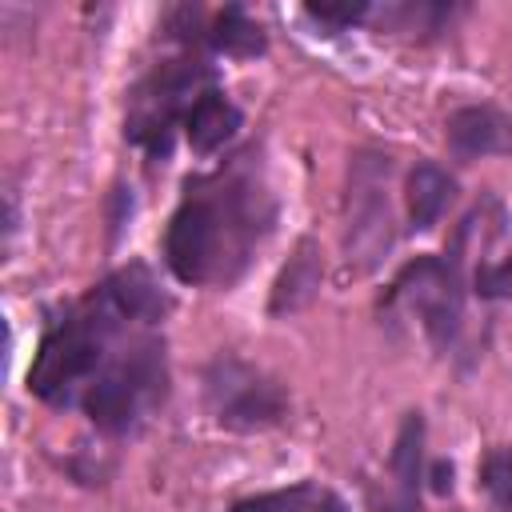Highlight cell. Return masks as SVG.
<instances>
[{
	"label": "cell",
	"mask_w": 512,
	"mask_h": 512,
	"mask_svg": "<svg viewBox=\"0 0 512 512\" xmlns=\"http://www.w3.org/2000/svg\"><path fill=\"white\" fill-rule=\"evenodd\" d=\"M236 164L192 180L184 204L176 208L164 240L168 268L184 284H228L244 272L252 248L272 228V200L248 164Z\"/></svg>",
	"instance_id": "cell-1"
},
{
	"label": "cell",
	"mask_w": 512,
	"mask_h": 512,
	"mask_svg": "<svg viewBox=\"0 0 512 512\" xmlns=\"http://www.w3.org/2000/svg\"><path fill=\"white\" fill-rule=\"evenodd\" d=\"M124 320L116 316V308L100 296V288L80 304V312H72L68 320H60L36 348V360L28 368V388L48 400V404H68L76 396V388H88L96 380V364L104 356V340L120 328ZM84 396V392H80Z\"/></svg>",
	"instance_id": "cell-2"
},
{
	"label": "cell",
	"mask_w": 512,
	"mask_h": 512,
	"mask_svg": "<svg viewBox=\"0 0 512 512\" xmlns=\"http://www.w3.org/2000/svg\"><path fill=\"white\" fill-rule=\"evenodd\" d=\"M164 396V352L156 340L136 344L116 364L96 372L80 404L100 432H128Z\"/></svg>",
	"instance_id": "cell-3"
},
{
	"label": "cell",
	"mask_w": 512,
	"mask_h": 512,
	"mask_svg": "<svg viewBox=\"0 0 512 512\" xmlns=\"http://www.w3.org/2000/svg\"><path fill=\"white\" fill-rule=\"evenodd\" d=\"M208 92V72H200L188 60H172L164 68H156L132 96V112H128V136L136 144H144L152 156L168 152V136L176 116H188V108Z\"/></svg>",
	"instance_id": "cell-4"
},
{
	"label": "cell",
	"mask_w": 512,
	"mask_h": 512,
	"mask_svg": "<svg viewBox=\"0 0 512 512\" xmlns=\"http://www.w3.org/2000/svg\"><path fill=\"white\" fill-rule=\"evenodd\" d=\"M208 404L216 412V420L224 428H236V432H256V428H268L284 416L288 408V396L276 380H268L264 372L240 364V360H216L208 368Z\"/></svg>",
	"instance_id": "cell-5"
},
{
	"label": "cell",
	"mask_w": 512,
	"mask_h": 512,
	"mask_svg": "<svg viewBox=\"0 0 512 512\" xmlns=\"http://www.w3.org/2000/svg\"><path fill=\"white\" fill-rule=\"evenodd\" d=\"M392 300H404L420 316L424 332L436 344H448L460 328V272H456V260L424 256V260L408 264L404 276L392 284Z\"/></svg>",
	"instance_id": "cell-6"
},
{
	"label": "cell",
	"mask_w": 512,
	"mask_h": 512,
	"mask_svg": "<svg viewBox=\"0 0 512 512\" xmlns=\"http://www.w3.org/2000/svg\"><path fill=\"white\" fill-rule=\"evenodd\" d=\"M380 176H388V160L380 156H364L356 160L352 172V216H348V252L368 268L380 260V252L392 244V216H388V200L380 192ZM348 256V260H352Z\"/></svg>",
	"instance_id": "cell-7"
},
{
	"label": "cell",
	"mask_w": 512,
	"mask_h": 512,
	"mask_svg": "<svg viewBox=\"0 0 512 512\" xmlns=\"http://www.w3.org/2000/svg\"><path fill=\"white\" fill-rule=\"evenodd\" d=\"M448 148L460 160H476V156H496L512 148V124L504 112L488 108V104H468L456 108L448 116Z\"/></svg>",
	"instance_id": "cell-8"
},
{
	"label": "cell",
	"mask_w": 512,
	"mask_h": 512,
	"mask_svg": "<svg viewBox=\"0 0 512 512\" xmlns=\"http://www.w3.org/2000/svg\"><path fill=\"white\" fill-rule=\"evenodd\" d=\"M236 128H240V112H236V104H232L224 92H216V88H208V92L188 108V116H184V132H188V144H192L196 152H216L224 140H232Z\"/></svg>",
	"instance_id": "cell-9"
},
{
	"label": "cell",
	"mask_w": 512,
	"mask_h": 512,
	"mask_svg": "<svg viewBox=\"0 0 512 512\" xmlns=\"http://www.w3.org/2000/svg\"><path fill=\"white\" fill-rule=\"evenodd\" d=\"M452 196H456V180H452L444 168H436V164H416V168L408 172V180H404V200H408V220H412V228H432V224L448 212Z\"/></svg>",
	"instance_id": "cell-10"
},
{
	"label": "cell",
	"mask_w": 512,
	"mask_h": 512,
	"mask_svg": "<svg viewBox=\"0 0 512 512\" xmlns=\"http://www.w3.org/2000/svg\"><path fill=\"white\" fill-rule=\"evenodd\" d=\"M420 448H424V420L412 412L396 436L392 448V476H396V500L384 512H420L416 488H420Z\"/></svg>",
	"instance_id": "cell-11"
},
{
	"label": "cell",
	"mask_w": 512,
	"mask_h": 512,
	"mask_svg": "<svg viewBox=\"0 0 512 512\" xmlns=\"http://www.w3.org/2000/svg\"><path fill=\"white\" fill-rule=\"evenodd\" d=\"M320 288V256L312 240L296 244V256H288L276 288H272V312H296L304 308Z\"/></svg>",
	"instance_id": "cell-12"
},
{
	"label": "cell",
	"mask_w": 512,
	"mask_h": 512,
	"mask_svg": "<svg viewBox=\"0 0 512 512\" xmlns=\"http://www.w3.org/2000/svg\"><path fill=\"white\" fill-rule=\"evenodd\" d=\"M208 44L216 52H228V56H256L264 48V36L260 28L240 12V8H224L208 32Z\"/></svg>",
	"instance_id": "cell-13"
},
{
	"label": "cell",
	"mask_w": 512,
	"mask_h": 512,
	"mask_svg": "<svg viewBox=\"0 0 512 512\" xmlns=\"http://www.w3.org/2000/svg\"><path fill=\"white\" fill-rule=\"evenodd\" d=\"M308 500H312V488L300 484V488H288V492H264V496L240 500L232 512H308Z\"/></svg>",
	"instance_id": "cell-14"
},
{
	"label": "cell",
	"mask_w": 512,
	"mask_h": 512,
	"mask_svg": "<svg viewBox=\"0 0 512 512\" xmlns=\"http://www.w3.org/2000/svg\"><path fill=\"white\" fill-rule=\"evenodd\" d=\"M484 488H488V496L504 512H512V452L488 456V464H484Z\"/></svg>",
	"instance_id": "cell-15"
},
{
	"label": "cell",
	"mask_w": 512,
	"mask_h": 512,
	"mask_svg": "<svg viewBox=\"0 0 512 512\" xmlns=\"http://www.w3.org/2000/svg\"><path fill=\"white\" fill-rule=\"evenodd\" d=\"M476 284H480V292H484V296H512V256H508L504 264L480 268Z\"/></svg>",
	"instance_id": "cell-16"
},
{
	"label": "cell",
	"mask_w": 512,
	"mask_h": 512,
	"mask_svg": "<svg viewBox=\"0 0 512 512\" xmlns=\"http://www.w3.org/2000/svg\"><path fill=\"white\" fill-rule=\"evenodd\" d=\"M308 16L328 20V24H352V20H360V16H364V8H324V4L316 8V4H312V8H308Z\"/></svg>",
	"instance_id": "cell-17"
},
{
	"label": "cell",
	"mask_w": 512,
	"mask_h": 512,
	"mask_svg": "<svg viewBox=\"0 0 512 512\" xmlns=\"http://www.w3.org/2000/svg\"><path fill=\"white\" fill-rule=\"evenodd\" d=\"M432 476H436V492H448V488H452V468H448V464H436Z\"/></svg>",
	"instance_id": "cell-18"
},
{
	"label": "cell",
	"mask_w": 512,
	"mask_h": 512,
	"mask_svg": "<svg viewBox=\"0 0 512 512\" xmlns=\"http://www.w3.org/2000/svg\"><path fill=\"white\" fill-rule=\"evenodd\" d=\"M308 512H344V504L336 496H320L316 504H308Z\"/></svg>",
	"instance_id": "cell-19"
}]
</instances>
